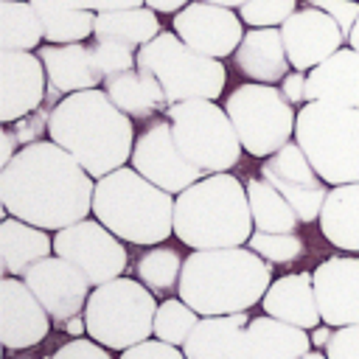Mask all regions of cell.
Segmentation results:
<instances>
[{"label": "cell", "instance_id": "obj_1", "mask_svg": "<svg viewBox=\"0 0 359 359\" xmlns=\"http://www.w3.org/2000/svg\"><path fill=\"white\" fill-rule=\"evenodd\" d=\"M95 177L56 140H36L0 168L3 213L45 230H62L90 216Z\"/></svg>", "mask_w": 359, "mask_h": 359}, {"label": "cell", "instance_id": "obj_2", "mask_svg": "<svg viewBox=\"0 0 359 359\" xmlns=\"http://www.w3.org/2000/svg\"><path fill=\"white\" fill-rule=\"evenodd\" d=\"M48 135L95 180L126 165L135 149L132 118L98 87L67 93L48 112Z\"/></svg>", "mask_w": 359, "mask_h": 359}, {"label": "cell", "instance_id": "obj_3", "mask_svg": "<svg viewBox=\"0 0 359 359\" xmlns=\"http://www.w3.org/2000/svg\"><path fill=\"white\" fill-rule=\"evenodd\" d=\"M272 264L247 247L194 250L182 264L180 297L208 314H236L261 303L269 289Z\"/></svg>", "mask_w": 359, "mask_h": 359}, {"label": "cell", "instance_id": "obj_4", "mask_svg": "<svg viewBox=\"0 0 359 359\" xmlns=\"http://www.w3.org/2000/svg\"><path fill=\"white\" fill-rule=\"evenodd\" d=\"M252 227L247 188L227 171L205 174L174 196V236L185 247H241Z\"/></svg>", "mask_w": 359, "mask_h": 359}, {"label": "cell", "instance_id": "obj_5", "mask_svg": "<svg viewBox=\"0 0 359 359\" xmlns=\"http://www.w3.org/2000/svg\"><path fill=\"white\" fill-rule=\"evenodd\" d=\"M93 213L129 244L151 247L174 233V194L132 165H121L95 180Z\"/></svg>", "mask_w": 359, "mask_h": 359}, {"label": "cell", "instance_id": "obj_6", "mask_svg": "<svg viewBox=\"0 0 359 359\" xmlns=\"http://www.w3.org/2000/svg\"><path fill=\"white\" fill-rule=\"evenodd\" d=\"M294 140L328 185L359 182V109L306 101L297 109Z\"/></svg>", "mask_w": 359, "mask_h": 359}, {"label": "cell", "instance_id": "obj_7", "mask_svg": "<svg viewBox=\"0 0 359 359\" xmlns=\"http://www.w3.org/2000/svg\"><path fill=\"white\" fill-rule=\"evenodd\" d=\"M154 314L157 300L143 280L115 278L101 286H93L87 297V337L107 345L109 351H126L154 337Z\"/></svg>", "mask_w": 359, "mask_h": 359}, {"label": "cell", "instance_id": "obj_8", "mask_svg": "<svg viewBox=\"0 0 359 359\" xmlns=\"http://www.w3.org/2000/svg\"><path fill=\"white\" fill-rule=\"evenodd\" d=\"M137 65L149 67L163 90L168 104L191 101V98H219L224 93L227 70L219 59L199 53L188 42H182L174 31H160L151 42L137 50Z\"/></svg>", "mask_w": 359, "mask_h": 359}, {"label": "cell", "instance_id": "obj_9", "mask_svg": "<svg viewBox=\"0 0 359 359\" xmlns=\"http://www.w3.org/2000/svg\"><path fill=\"white\" fill-rule=\"evenodd\" d=\"M182 154L205 174L230 171L241 157L238 132L224 107L213 98H191L165 109Z\"/></svg>", "mask_w": 359, "mask_h": 359}, {"label": "cell", "instance_id": "obj_10", "mask_svg": "<svg viewBox=\"0 0 359 359\" xmlns=\"http://www.w3.org/2000/svg\"><path fill=\"white\" fill-rule=\"evenodd\" d=\"M224 109L238 132L241 146L252 157H269L294 140V104L275 84H241L227 95Z\"/></svg>", "mask_w": 359, "mask_h": 359}, {"label": "cell", "instance_id": "obj_11", "mask_svg": "<svg viewBox=\"0 0 359 359\" xmlns=\"http://www.w3.org/2000/svg\"><path fill=\"white\" fill-rule=\"evenodd\" d=\"M53 252L70 261L93 286L115 280L126 269V250L121 238L98 219H81L56 230Z\"/></svg>", "mask_w": 359, "mask_h": 359}, {"label": "cell", "instance_id": "obj_12", "mask_svg": "<svg viewBox=\"0 0 359 359\" xmlns=\"http://www.w3.org/2000/svg\"><path fill=\"white\" fill-rule=\"evenodd\" d=\"M132 168H137L146 180H151L154 185L165 188L168 194H180L185 188H191L196 180L205 177V171L199 165H194L177 137H174V129H171V121L168 118H160L154 123H149L137 140H135V149H132Z\"/></svg>", "mask_w": 359, "mask_h": 359}, {"label": "cell", "instance_id": "obj_13", "mask_svg": "<svg viewBox=\"0 0 359 359\" xmlns=\"http://www.w3.org/2000/svg\"><path fill=\"white\" fill-rule=\"evenodd\" d=\"M261 177H266L294 208L300 222H314L320 219L323 202L328 196L325 180L317 174L306 151L300 149L297 140H289L278 151H272L261 163Z\"/></svg>", "mask_w": 359, "mask_h": 359}, {"label": "cell", "instance_id": "obj_14", "mask_svg": "<svg viewBox=\"0 0 359 359\" xmlns=\"http://www.w3.org/2000/svg\"><path fill=\"white\" fill-rule=\"evenodd\" d=\"M171 22H174V34L182 42L213 59H224L236 53V48L244 39V20L230 6H219L208 0L188 3L174 14Z\"/></svg>", "mask_w": 359, "mask_h": 359}, {"label": "cell", "instance_id": "obj_15", "mask_svg": "<svg viewBox=\"0 0 359 359\" xmlns=\"http://www.w3.org/2000/svg\"><path fill=\"white\" fill-rule=\"evenodd\" d=\"M31 292L39 297V303L48 309L50 320L65 325L76 314H84L87 297L93 292V283L62 255H45L39 258L22 278Z\"/></svg>", "mask_w": 359, "mask_h": 359}, {"label": "cell", "instance_id": "obj_16", "mask_svg": "<svg viewBox=\"0 0 359 359\" xmlns=\"http://www.w3.org/2000/svg\"><path fill=\"white\" fill-rule=\"evenodd\" d=\"M280 34H283V45L292 67L303 73H309L311 67L325 62L331 53H337L342 45H348V36L342 34L339 22L317 6L297 8L280 25Z\"/></svg>", "mask_w": 359, "mask_h": 359}, {"label": "cell", "instance_id": "obj_17", "mask_svg": "<svg viewBox=\"0 0 359 359\" xmlns=\"http://www.w3.org/2000/svg\"><path fill=\"white\" fill-rule=\"evenodd\" d=\"M50 331V314L17 275L0 278V339L8 351L34 348Z\"/></svg>", "mask_w": 359, "mask_h": 359}, {"label": "cell", "instance_id": "obj_18", "mask_svg": "<svg viewBox=\"0 0 359 359\" xmlns=\"http://www.w3.org/2000/svg\"><path fill=\"white\" fill-rule=\"evenodd\" d=\"M45 65L31 50H0V121L14 123L45 98Z\"/></svg>", "mask_w": 359, "mask_h": 359}, {"label": "cell", "instance_id": "obj_19", "mask_svg": "<svg viewBox=\"0 0 359 359\" xmlns=\"http://www.w3.org/2000/svg\"><path fill=\"white\" fill-rule=\"evenodd\" d=\"M311 275L323 323L331 328L359 325V258H325Z\"/></svg>", "mask_w": 359, "mask_h": 359}, {"label": "cell", "instance_id": "obj_20", "mask_svg": "<svg viewBox=\"0 0 359 359\" xmlns=\"http://www.w3.org/2000/svg\"><path fill=\"white\" fill-rule=\"evenodd\" d=\"M39 59L48 73V84L59 93H79L104 84L93 45L84 42H50L39 48Z\"/></svg>", "mask_w": 359, "mask_h": 359}, {"label": "cell", "instance_id": "obj_21", "mask_svg": "<svg viewBox=\"0 0 359 359\" xmlns=\"http://www.w3.org/2000/svg\"><path fill=\"white\" fill-rule=\"evenodd\" d=\"M306 101H331L359 109V50L339 48L325 62L309 70Z\"/></svg>", "mask_w": 359, "mask_h": 359}, {"label": "cell", "instance_id": "obj_22", "mask_svg": "<svg viewBox=\"0 0 359 359\" xmlns=\"http://www.w3.org/2000/svg\"><path fill=\"white\" fill-rule=\"evenodd\" d=\"M311 334L278 317H255L247 325L238 359H300L311 351Z\"/></svg>", "mask_w": 359, "mask_h": 359}, {"label": "cell", "instance_id": "obj_23", "mask_svg": "<svg viewBox=\"0 0 359 359\" xmlns=\"http://www.w3.org/2000/svg\"><path fill=\"white\" fill-rule=\"evenodd\" d=\"M264 311L269 317H278L283 323L300 325V328H317L320 325V303L314 292V275L311 272H294L283 275L269 283L264 300Z\"/></svg>", "mask_w": 359, "mask_h": 359}, {"label": "cell", "instance_id": "obj_24", "mask_svg": "<svg viewBox=\"0 0 359 359\" xmlns=\"http://www.w3.org/2000/svg\"><path fill=\"white\" fill-rule=\"evenodd\" d=\"M233 56H236V67L247 79L264 84L283 81V76L292 67L280 28H250Z\"/></svg>", "mask_w": 359, "mask_h": 359}, {"label": "cell", "instance_id": "obj_25", "mask_svg": "<svg viewBox=\"0 0 359 359\" xmlns=\"http://www.w3.org/2000/svg\"><path fill=\"white\" fill-rule=\"evenodd\" d=\"M247 314H208L199 317L196 328L185 339L182 351L188 359H238L247 334Z\"/></svg>", "mask_w": 359, "mask_h": 359}, {"label": "cell", "instance_id": "obj_26", "mask_svg": "<svg viewBox=\"0 0 359 359\" xmlns=\"http://www.w3.org/2000/svg\"><path fill=\"white\" fill-rule=\"evenodd\" d=\"M45 255H53V238L48 236V230L6 213L0 222V269H3V275L25 278V272Z\"/></svg>", "mask_w": 359, "mask_h": 359}, {"label": "cell", "instance_id": "obj_27", "mask_svg": "<svg viewBox=\"0 0 359 359\" xmlns=\"http://www.w3.org/2000/svg\"><path fill=\"white\" fill-rule=\"evenodd\" d=\"M104 90L115 101V107L123 109L129 118H149V115L171 107L160 79L143 65H135L115 76H107Z\"/></svg>", "mask_w": 359, "mask_h": 359}, {"label": "cell", "instance_id": "obj_28", "mask_svg": "<svg viewBox=\"0 0 359 359\" xmlns=\"http://www.w3.org/2000/svg\"><path fill=\"white\" fill-rule=\"evenodd\" d=\"M320 233L339 250L359 252V182L334 185L320 210Z\"/></svg>", "mask_w": 359, "mask_h": 359}, {"label": "cell", "instance_id": "obj_29", "mask_svg": "<svg viewBox=\"0 0 359 359\" xmlns=\"http://www.w3.org/2000/svg\"><path fill=\"white\" fill-rule=\"evenodd\" d=\"M160 34L157 11L151 6H129V8H112V11H98L95 17V31L93 39H107V42H121L132 50H140L146 42H151Z\"/></svg>", "mask_w": 359, "mask_h": 359}, {"label": "cell", "instance_id": "obj_30", "mask_svg": "<svg viewBox=\"0 0 359 359\" xmlns=\"http://www.w3.org/2000/svg\"><path fill=\"white\" fill-rule=\"evenodd\" d=\"M45 42H84L95 31L98 11L79 6V0H31Z\"/></svg>", "mask_w": 359, "mask_h": 359}, {"label": "cell", "instance_id": "obj_31", "mask_svg": "<svg viewBox=\"0 0 359 359\" xmlns=\"http://www.w3.org/2000/svg\"><path fill=\"white\" fill-rule=\"evenodd\" d=\"M247 199H250V213L255 230L266 233H294L300 216L294 213L292 202L266 180V177H252L247 180Z\"/></svg>", "mask_w": 359, "mask_h": 359}, {"label": "cell", "instance_id": "obj_32", "mask_svg": "<svg viewBox=\"0 0 359 359\" xmlns=\"http://www.w3.org/2000/svg\"><path fill=\"white\" fill-rule=\"evenodd\" d=\"M45 39L31 0H0V50H34Z\"/></svg>", "mask_w": 359, "mask_h": 359}, {"label": "cell", "instance_id": "obj_33", "mask_svg": "<svg viewBox=\"0 0 359 359\" xmlns=\"http://www.w3.org/2000/svg\"><path fill=\"white\" fill-rule=\"evenodd\" d=\"M182 264L185 258H180V252L174 247H149L137 264V280H143L154 294H165L180 289V278H182Z\"/></svg>", "mask_w": 359, "mask_h": 359}, {"label": "cell", "instance_id": "obj_34", "mask_svg": "<svg viewBox=\"0 0 359 359\" xmlns=\"http://www.w3.org/2000/svg\"><path fill=\"white\" fill-rule=\"evenodd\" d=\"M199 311L191 309L182 297H168L157 306V314H154V337L163 339V342H171V345H185V339L191 337V331L196 328L199 323Z\"/></svg>", "mask_w": 359, "mask_h": 359}, {"label": "cell", "instance_id": "obj_35", "mask_svg": "<svg viewBox=\"0 0 359 359\" xmlns=\"http://www.w3.org/2000/svg\"><path fill=\"white\" fill-rule=\"evenodd\" d=\"M250 250H255L269 264H289L303 255V238L294 233H266L255 230L247 241Z\"/></svg>", "mask_w": 359, "mask_h": 359}, {"label": "cell", "instance_id": "obj_36", "mask_svg": "<svg viewBox=\"0 0 359 359\" xmlns=\"http://www.w3.org/2000/svg\"><path fill=\"white\" fill-rule=\"evenodd\" d=\"M297 11V0H247L238 6V17L250 28H280Z\"/></svg>", "mask_w": 359, "mask_h": 359}, {"label": "cell", "instance_id": "obj_37", "mask_svg": "<svg viewBox=\"0 0 359 359\" xmlns=\"http://www.w3.org/2000/svg\"><path fill=\"white\" fill-rule=\"evenodd\" d=\"M93 53H95V62H98V70L107 76H115V73H123L129 67L137 65V53L121 42H107V39H93Z\"/></svg>", "mask_w": 359, "mask_h": 359}, {"label": "cell", "instance_id": "obj_38", "mask_svg": "<svg viewBox=\"0 0 359 359\" xmlns=\"http://www.w3.org/2000/svg\"><path fill=\"white\" fill-rule=\"evenodd\" d=\"M121 359H188L185 351L180 345H171V342H163V339H143L126 351H121Z\"/></svg>", "mask_w": 359, "mask_h": 359}, {"label": "cell", "instance_id": "obj_39", "mask_svg": "<svg viewBox=\"0 0 359 359\" xmlns=\"http://www.w3.org/2000/svg\"><path fill=\"white\" fill-rule=\"evenodd\" d=\"M50 359H112V353H109L107 345L95 342L93 337H90V339L79 337V339H70V342L59 345V348L50 353Z\"/></svg>", "mask_w": 359, "mask_h": 359}, {"label": "cell", "instance_id": "obj_40", "mask_svg": "<svg viewBox=\"0 0 359 359\" xmlns=\"http://www.w3.org/2000/svg\"><path fill=\"white\" fill-rule=\"evenodd\" d=\"M328 359H359V325L337 328L325 345Z\"/></svg>", "mask_w": 359, "mask_h": 359}, {"label": "cell", "instance_id": "obj_41", "mask_svg": "<svg viewBox=\"0 0 359 359\" xmlns=\"http://www.w3.org/2000/svg\"><path fill=\"white\" fill-rule=\"evenodd\" d=\"M309 6H317V8L328 11L339 22L345 36H351V31L359 20V0H309Z\"/></svg>", "mask_w": 359, "mask_h": 359}, {"label": "cell", "instance_id": "obj_42", "mask_svg": "<svg viewBox=\"0 0 359 359\" xmlns=\"http://www.w3.org/2000/svg\"><path fill=\"white\" fill-rule=\"evenodd\" d=\"M306 79H309V73H303V70H292V73L283 76L280 90H283V95H286L292 104L306 101Z\"/></svg>", "mask_w": 359, "mask_h": 359}, {"label": "cell", "instance_id": "obj_43", "mask_svg": "<svg viewBox=\"0 0 359 359\" xmlns=\"http://www.w3.org/2000/svg\"><path fill=\"white\" fill-rule=\"evenodd\" d=\"M36 112V109H34ZM34 112H28L25 118H20V129L14 132L17 137H20V143H36V135H42V126H45V121H42V115H34Z\"/></svg>", "mask_w": 359, "mask_h": 359}, {"label": "cell", "instance_id": "obj_44", "mask_svg": "<svg viewBox=\"0 0 359 359\" xmlns=\"http://www.w3.org/2000/svg\"><path fill=\"white\" fill-rule=\"evenodd\" d=\"M0 143H3V151H0V168H3L6 163H11L17 157V151L22 149V143H20V137L11 129H3L0 132Z\"/></svg>", "mask_w": 359, "mask_h": 359}, {"label": "cell", "instance_id": "obj_45", "mask_svg": "<svg viewBox=\"0 0 359 359\" xmlns=\"http://www.w3.org/2000/svg\"><path fill=\"white\" fill-rule=\"evenodd\" d=\"M146 0H79V6L93 8V11H112V8H129V6H143Z\"/></svg>", "mask_w": 359, "mask_h": 359}, {"label": "cell", "instance_id": "obj_46", "mask_svg": "<svg viewBox=\"0 0 359 359\" xmlns=\"http://www.w3.org/2000/svg\"><path fill=\"white\" fill-rule=\"evenodd\" d=\"M191 0H146V6H151L157 14H177L180 8H185Z\"/></svg>", "mask_w": 359, "mask_h": 359}, {"label": "cell", "instance_id": "obj_47", "mask_svg": "<svg viewBox=\"0 0 359 359\" xmlns=\"http://www.w3.org/2000/svg\"><path fill=\"white\" fill-rule=\"evenodd\" d=\"M331 325H317V328H311V342H314V348L317 345H328V339H331Z\"/></svg>", "mask_w": 359, "mask_h": 359}, {"label": "cell", "instance_id": "obj_48", "mask_svg": "<svg viewBox=\"0 0 359 359\" xmlns=\"http://www.w3.org/2000/svg\"><path fill=\"white\" fill-rule=\"evenodd\" d=\"M348 45H351L353 50H359V20H356V25H353V31H351V36H348Z\"/></svg>", "mask_w": 359, "mask_h": 359}, {"label": "cell", "instance_id": "obj_49", "mask_svg": "<svg viewBox=\"0 0 359 359\" xmlns=\"http://www.w3.org/2000/svg\"><path fill=\"white\" fill-rule=\"evenodd\" d=\"M208 3H219V6H230V8H238V6H244L247 0H208Z\"/></svg>", "mask_w": 359, "mask_h": 359}, {"label": "cell", "instance_id": "obj_50", "mask_svg": "<svg viewBox=\"0 0 359 359\" xmlns=\"http://www.w3.org/2000/svg\"><path fill=\"white\" fill-rule=\"evenodd\" d=\"M300 359H328V356H325V353H320L317 348H311V351H309V353H303Z\"/></svg>", "mask_w": 359, "mask_h": 359}]
</instances>
